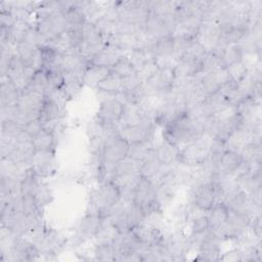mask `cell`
Returning <instances> with one entry per match:
<instances>
[{
  "mask_svg": "<svg viewBox=\"0 0 262 262\" xmlns=\"http://www.w3.org/2000/svg\"><path fill=\"white\" fill-rule=\"evenodd\" d=\"M179 150L176 145L163 139L162 142L155 145L154 156L163 166L170 167L178 163Z\"/></svg>",
  "mask_w": 262,
  "mask_h": 262,
  "instance_id": "14",
  "label": "cell"
},
{
  "mask_svg": "<svg viewBox=\"0 0 262 262\" xmlns=\"http://www.w3.org/2000/svg\"><path fill=\"white\" fill-rule=\"evenodd\" d=\"M203 134L202 120L183 113L163 126V139L179 149L199 139Z\"/></svg>",
  "mask_w": 262,
  "mask_h": 262,
  "instance_id": "1",
  "label": "cell"
},
{
  "mask_svg": "<svg viewBox=\"0 0 262 262\" xmlns=\"http://www.w3.org/2000/svg\"><path fill=\"white\" fill-rule=\"evenodd\" d=\"M121 82H122V92H127V93L134 92L142 83L136 74L121 78Z\"/></svg>",
  "mask_w": 262,
  "mask_h": 262,
  "instance_id": "52",
  "label": "cell"
},
{
  "mask_svg": "<svg viewBox=\"0 0 262 262\" xmlns=\"http://www.w3.org/2000/svg\"><path fill=\"white\" fill-rule=\"evenodd\" d=\"M150 12L159 15H172L176 10L177 1H147Z\"/></svg>",
  "mask_w": 262,
  "mask_h": 262,
  "instance_id": "39",
  "label": "cell"
},
{
  "mask_svg": "<svg viewBox=\"0 0 262 262\" xmlns=\"http://www.w3.org/2000/svg\"><path fill=\"white\" fill-rule=\"evenodd\" d=\"M20 96V91L14 86V84L7 78H1V87H0V105L11 106L16 105Z\"/></svg>",
  "mask_w": 262,
  "mask_h": 262,
  "instance_id": "22",
  "label": "cell"
},
{
  "mask_svg": "<svg viewBox=\"0 0 262 262\" xmlns=\"http://www.w3.org/2000/svg\"><path fill=\"white\" fill-rule=\"evenodd\" d=\"M211 139V136L203 133L199 139L181 147L179 150L178 163L189 167L202 166L209 158Z\"/></svg>",
  "mask_w": 262,
  "mask_h": 262,
  "instance_id": "3",
  "label": "cell"
},
{
  "mask_svg": "<svg viewBox=\"0 0 262 262\" xmlns=\"http://www.w3.org/2000/svg\"><path fill=\"white\" fill-rule=\"evenodd\" d=\"M141 164L138 161H135L131 158H125L124 160L116 163L115 165V170H116V178L121 175H126V174H132V173H139ZM115 178V179H116Z\"/></svg>",
  "mask_w": 262,
  "mask_h": 262,
  "instance_id": "41",
  "label": "cell"
},
{
  "mask_svg": "<svg viewBox=\"0 0 262 262\" xmlns=\"http://www.w3.org/2000/svg\"><path fill=\"white\" fill-rule=\"evenodd\" d=\"M121 199V191L114 182L100 183L97 188L91 191L87 205V214L98 215L107 218L111 209Z\"/></svg>",
  "mask_w": 262,
  "mask_h": 262,
  "instance_id": "2",
  "label": "cell"
},
{
  "mask_svg": "<svg viewBox=\"0 0 262 262\" xmlns=\"http://www.w3.org/2000/svg\"><path fill=\"white\" fill-rule=\"evenodd\" d=\"M199 86L206 96L214 95L220 91L221 84L212 72L202 74L199 79Z\"/></svg>",
  "mask_w": 262,
  "mask_h": 262,
  "instance_id": "35",
  "label": "cell"
},
{
  "mask_svg": "<svg viewBox=\"0 0 262 262\" xmlns=\"http://www.w3.org/2000/svg\"><path fill=\"white\" fill-rule=\"evenodd\" d=\"M92 255L93 259L96 261H115V250L113 245L94 244Z\"/></svg>",
  "mask_w": 262,
  "mask_h": 262,
  "instance_id": "44",
  "label": "cell"
},
{
  "mask_svg": "<svg viewBox=\"0 0 262 262\" xmlns=\"http://www.w3.org/2000/svg\"><path fill=\"white\" fill-rule=\"evenodd\" d=\"M111 72L116 74L117 76H119L120 78H124L127 76H131L136 74L135 69L133 68L132 63L129 61V59L127 58L126 54L121 57L112 68H111Z\"/></svg>",
  "mask_w": 262,
  "mask_h": 262,
  "instance_id": "45",
  "label": "cell"
},
{
  "mask_svg": "<svg viewBox=\"0 0 262 262\" xmlns=\"http://www.w3.org/2000/svg\"><path fill=\"white\" fill-rule=\"evenodd\" d=\"M137 34L138 32L137 33H115L106 40V43L127 53L136 48Z\"/></svg>",
  "mask_w": 262,
  "mask_h": 262,
  "instance_id": "25",
  "label": "cell"
},
{
  "mask_svg": "<svg viewBox=\"0 0 262 262\" xmlns=\"http://www.w3.org/2000/svg\"><path fill=\"white\" fill-rule=\"evenodd\" d=\"M147 117L143 114L141 108L137 104H124V110L122 114V118L120 120L119 126L124 125H137L140 124Z\"/></svg>",
  "mask_w": 262,
  "mask_h": 262,
  "instance_id": "31",
  "label": "cell"
},
{
  "mask_svg": "<svg viewBox=\"0 0 262 262\" xmlns=\"http://www.w3.org/2000/svg\"><path fill=\"white\" fill-rule=\"evenodd\" d=\"M41 182L39 181V177L32 170L31 166L28 172L19 181V193L20 194H33L36 195L39 190Z\"/></svg>",
  "mask_w": 262,
  "mask_h": 262,
  "instance_id": "33",
  "label": "cell"
},
{
  "mask_svg": "<svg viewBox=\"0 0 262 262\" xmlns=\"http://www.w3.org/2000/svg\"><path fill=\"white\" fill-rule=\"evenodd\" d=\"M51 199H52V194H51L49 188L46 185H44L43 183H41L40 188L36 193V200H37L39 207L42 208V207L46 206L48 203H50Z\"/></svg>",
  "mask_w": 262,
  "mask_h": 262,
  "instance_id": "54",
  "label": "cell"
},
{
  "mask_svg": "<svg viewBox=\"0 0 262 262\" xmlns=\"http://www.w3.org/2000/svg\"><path fill=\"white\" fill-rule=\"evenodd\" d=\"M16 21L15 15L10 11H0V28L9 30Z\"/></svg>",
  "mask_w": 262,
  "mask_h": 262,
  "instance_id": "55",
  "label": "cell"
},
{
  "mask_svg": "<svg viewBox=\"0 0 262 262\" xmlns=\"http://www.w3.org/2000/svg\"><path fill=\"white\" fill-rule=\"evenodd\" d=\"M219 260H221V261H242L241 252L237 248H233V249L229 250L228 252L224 253L223 255H221Z\"/></svg>",
  "mask_w": 262,
  "mask_h": 262,
  "instance_id": "58",
  "label": "cell"
},
{
  "mask_svg": "<svg viewBox=\"0 0 262 262\" xmlns=\"http://www.w3.org/2000/svg\"><path fill=\"white\" fill-rule=\"evenodd\" d=\"M43 129V124L41 123V121L38 119V120H34V121H31L29 123H27L25 126H24V131L30 135L32 138L37 135L41 130Z\"/></svg>",
  "mask_w": 262,
  "mask_h": 262,
  "instance_id": "56",
  "label": "cell"
},
{
  "mask_svg": "<svg viewBox=\"0 0 262 262\" xmlns=\"http://www.w3.org/2000/svg\"><path fill=\"white\" fill-rule=\"evenodd\" d=\"M159 70H160V68H159L158 63L156 62V60L151 59V60H148L147 62H145L142 66V68L137 71L136 75L141 80V82H145V81H148L149 79H151L159 72Z\"/></svg>",
  "mask_w": 262,
  "mask_h": 262,
  "instance_id": "48",
  "label": "cell"
},
{
  "mask_svg": "<svg viewBox=\"0 0 262 262\" xmlns=\"http://www.w3.org/2000/svg\"><path fill=\"white\" fill-rule=\"evenodd\" d=\"M244 162L250 164L261 163V141L253 140L247 143L239 151Z\"/></svg>",
  "mask_w": 262,
  "mask_h": 262,
  "instance_id": "37",
  "label": "cell"
},
{
  "mask_svg": "<svg viewBox=\"0 0 262 262\" xmlns=\"http://www.w3.org/2000/svg\"><path fill=\"white\" fill-rule=\"evenodd\" d=\"M111 74V69L106 67H101V66H93V64H88L83 78L82 82L83 85L91 87L96 89L98 84L108 75Z\"/></svg>",
  "mask_w": 262,
  "mask_h": 262,
  "instance_id": "23",
  "label": "cell"
},
{
  "mask_svg": "<svg viewBox=\"0 0 262 262\" xmlns=\"http://www.w3.org/2000/svg\"><path fill=\"white\" fill-rule=\"evenodd\" d=\"M243 162L244 160L238 151L226 148L219 159L217 170L218 178L230 177L239 168Z\"/></svg>",
  "mask_w": 262,
  "mask_h": 262,
  "instance_id": "11",
  "label": "cell"
},
{
  "mask_svg": "<svg viewBox=\"0 0 262 262\" xmlns=\"http://www.w3.org/2000/svg\"><path fill=\"white\" fill-rule=\"evenodd\" d=\"M62 118V108L59 101L50 98V97H44L43 103L40 108V116L39 120L42 124L58 120Z\"/></svg>",
  "mask_w": 262,
  "mask_h": 262,
  "instance_id": "24",
  "label": "cell"
},
{
  "mask_svg": "<svg viewBox=\"0 0 262 262\" xmlns=\"http://www.w3.org/2000/svg\"><path fill=\"white\" fill-rule=\"evenodd\" d=\"M124 103L117 97L101 100L95 119L104 127L108 129L119 128V123L122 118Z\"/></svg>",
  "mask_w": 262,
  "mask_h": 262,
  "instance_id": "4",
  "label": "cell"
},
{
  "mask_svg": "<svg viewBox=\"0 0 262 262\" xmlns=\"http://www.w3.org/2000/svg\"><path fill=\"white\" fill-rule=\"evenodd\" d=\"M154 149H155L154 142L148 140L138 141V142L129 144L127 157L142 163L154 155Z\"/></svg>",
  "mask_w": 262,
  "mask_h": 262,
  "instance_id": "27",
  "label": "cell"
},
{
  "mask_svg": "<svg viewBox=\"0 0 262 262\" xmlns=\"http://www.w3.org/2000/svg\"><path fill=\"white\" fill-rule=\"evenodd\" d=\"M228 73H229V76H230V79L234 82H239L241 80H243L249 73V69L247 68V66L243 62V61H239V62H236L228 68H226Z\"/></svg>",
  "mask_w": 262,
  "mask_h": 262,
  "instance_id": "50",
  "label": "cell"
},
{
  "mask_svg": "<svg viewBox=\"0 0 262 262\" xmlns=\"http://www.w3.org/2000/svg\"><path fill=\"white\" fill-rule=\"evenodd\" d=\"M206 53H207V50L195 39L189 43V45L187 46V48L185 49L181 57L186 59H192V60H201Z\"/></svg>",
  "mask_w": 262,
  "mask_h": 262,
  "instance_id": "47",
  "label": "cell"
},
{
  "mask_svg": "<svg viewBox=\"0 0 262 262\" xmlns=\"http://www.w3.org/2000/svg\"><path fill=\"white\" fill-rule=\"evenodd\" d=\"M229 214V209L224 203H216L208 212L207 217L209 221L210 229H217L226 220Z\"/></svg>",
  "mask_w": 262,
  "mask_h": 262,
  "instance_id": "30",
  "label": "cell"
},
{
  "mask_svg": "<svg viewBox=\"0 0 262 262\" xmlns=\"http://www.w3.org/2000/svg\"><path fill=\"white\" fill-rule=\"evenodd\" d=\"M87 66L88 61L85 60L77 50L62 54V73H74L83 77Z\"/></svg>",
  "mask_w": 262,
  "mask_h": 262,
  "instance_id": "19",
  "label": "cell"
},
{
  "mask_svg": "<svg viewBox=\"0 0 262 262\" xmlns=\"http://www.w3.org/2000/svg\"><path fill=\"white\" fill-rule=\"evenodd\" d=\"M24 131V125L14 120L1 121V136L15 138Z\"/></svg>",
  "mask_w": 262,
  "mask_h": 262,
  "instance_id": "46",
  "label": "cell"
},
{
  "mask_svg": "<svg viewBox=\"0 0 262 262\" xmlns=\"http://www.w3.org/2000/svg\"><path fill=\"white\" fill-rule=\"evenodd\" d=\"M68 28L70 27H82L87 21L88 18L84 11L77 5V1H72V4L62 12Z\"/></svg>",
  "mask_w": 262,
  "mask_h": 262,
  "instance_id": "32",
  "label": "cell"
},
{
  "mask_svg": "<svg viewBox=\"0 0 262 262\" xmlns=\"http://www.w3.org/2000/svg\"><path fill=\"white\" fill-rule=\"evenodd\" d=\"M150 53L155 58L170 56L173 53V36L166 35L155 38L150 46Z\"/></svg>",
  "mask_w": 262,
  "mask_h": 262,
  "instance_id": "29",
  "label": "cell"
},
{
  "mask_svg": "<svg viewBox=\"0 0 262 262\" xmlns=\"http://www.w3.org/2000/svg\"><path fill=\"white\" fill-rule=\"evenodd\" d=\"M104 218L94 215V214H85L84 217L78 222L76 227L75 238L80 243H84L87 239L94 238L98 229L100 228Z\"/></svg>",
  "mask_w": 262,
  "mask_h": 262,
  "instance_id": "9",
  "label": "cell"
},
{
  "mask_svg": "<svg viewBox=\"0 0 262 262\" xmlns=\"http://www.w3.org/2000/svg\"><path fill=\"white\" fill-rule=\"evenodd\" d=\"M201 63H202V74L213 72L216 69L221 67L219 58L211 51L207 52L204 55V57L201 59Z\"/></svg>",
  "mask_w": 262,
  "mask_h": 262,
  "instance_id": "49",
  "label": "cell"
},
{
  "mask_svg": "<svg viewBox=\"0 0 262 262\" xmlns=\"http://www.w3.org/2000/svg\"><path fill=\"white\" fill-rule=\"evenodd\" d=\"M126 56L129 59V61L132 63L136 73L139 69L142 68V66L145 62L154 59L151 53L148 50H142V49H133V50L127 52Z\"/></svg>",
  "mask_w": 262,
  "mask_h": 262,
  "instance_id": "42",
  "label": "cell"
},
{
  "mask_svg": "<svg viewBox=\"0 0 262 262\" xmlns=\"http://www.w3.org/2000/svg\"><path fill=\"white\" fill-rule=\"evenodd\" d=\"M125 54V52L106 43V45L88 61V64L101 66L111 69Z\"/></svg>",
  "mask_w": 262,
  "mask_h": 262,
  "instance_id": "13",
  "label": "cell"
},
{
  "mask_svg": "<svg viewBox=\"0 0 262 262\" xmlns=\"http://www.w3.org/2000/svg\"><path fill=\"white\" fill-rule=\"evenodd\" d=\"M120 234V231L112 224V222L107 218H104L100 228L98 229L96 235L93 238L94 244L113 245L118 239Z\"/></svg>",
  "mask_w": 262,
  "mask_h": 262,
  "instance_id": "28",
  "label": "cell"
},
{
  "mask_svg": "<svg viewBox=\"0 0 262 262\" xmlns=\"http://www.w3.org/2000/svg\"><path fill=\"white\" fill-rule=\"evenodd\" d=\"M244 52L238 44L228 45L220 56V64L222 68H228L243 60Z\"/></svg>",
  "mask_w": 262,
  "mask_h": 262,
  "instance_id": "34",
  "label": "cell"
},
{
  "mask_svg": "<svg viewBox=\"0 0 262 262\" xmlns=\"http://www.w3.org/2000/svg\"><path fill=\"white\" fill-rule=\"evenodd\" d=\"M168 167L163 166L152 155L150 158L142 162L140 168V175L151 180L156 185H158Z\"/></svg>",
  "mask_w": 262,
  "mask_h": 262,
  "instance_id": "18",
  "label": "cell"
},
{
  "mask_svg": "<svg viewBox=\"0 0 262 262\" xmlns=\"http://www.w3.org/2000/svg\"><path fill=\"white\" fill-rule=\"evenodd\" d=\"M250 32V28L244 26L232 25V27L221 36V39L228 45L238 44L243 38Z\"/></svg>",
  "mask_w": 262,
  "mask_h": 262,
  "instance_id": "40",
  "label": "cell"
},
{
  "mask_svg": "<svg viewBox=\"0 0 262 262\" xmlns=\"http://www.w3.org/2000/svg\"><path fill=\"white\" fill-rule=\"evenodd\" d=\"M176 78L182 77H196L202 75L201 60H192L186 58H179L174 68Z\"/></svg>",
  "mask_w": 262,
  "mask_h": 262,
  "instance_id": "26",
  "label": "cell"
},
{
  "mask_svg": "<svg viewBox=\"0 0 262 262\" xmlns=\"http://www.w3.org/2000/svg\"><path fill=\"white\" fill-rule=\"evenodd\" d=\"M179 188V186L167 182H162L157 185L156 202L161 210L165 211L166 208L172 206L174 200L177 196Z\"/></svg>",
  "mask_w": 262,
  "mask_h": 262,
  "instance_id": "21",
  "label": "cell"
},
{
  "mask_svg": "<svg viewBox=\"0 0 262 262\" xmlns=\"http://www.w3.org/2000/svg\"><path fill=\"white\" fill-rule=\"evenodd\" d=\"M133 235L142 243L148 245H158L162 242L164 237V232L162 228L154 227L145 223H141L131 229Z\"/></svg>",
  "mask_w": 262,
  "mask_h": 262,
  "instance_id": "15",
  "label": "cell"
},
{
  "mask_svg": "<svg viewBox=\"0 0 262 262\" xmlns=\"http://www.w3.org/2000/svg\"><path fill=\"white\" fill-rule=\"evenodd\" d=\"M128 149L129 143L116 132L104 138L101 157L103 162L116 164L127 158Z\"/></svg>",
  "mask_w": 262,
  "mask_h": 262,
  "instance_id": "5",
  "label": "cell"
},
{
  "mask_svg": "<svg viewBox=\"0 0 262 262\" xmlns=\"http://www.w3.org/2000/svg\"><path fill=\"white\" fill-rule=\"evenodd\" d=\"M35 27L38 32L47 39V41H50L68 29L66 18L59 11L38 17L35 23Z\"/></svg>",
  "mask_w": 262,
  "mask_h": 262,
  "instance_id": "7",
  "label": "cell"
},
{
  "mask_svg": "<svg viewBox=\"0 0 262 262\" xmlns=\"http://www.w3.org/2000/svg\"><path fill=\"white\" fill-rule=\"evenodd\" d=\"M227 105H229L228 100L219 92L214 95L206 96L205 99L200 104V113L202 119L205 117L216 115Z\"/></svg>",
  "mask_w": 262,
  "mask_h": 262,
  "instance_id": "17",
  "label": "cell"
},
{
  "mask_svg": "<svg viewBox=\"0 0 262 262\" xmlns=\"http://www.w3.org/2000/svg\"><path fill=\"white\" fill-rule=\"evenodd\" d=\"M46 45L51 46L52 48H54L57 52H59L61 54H66L73 50H76L73 48V45L71 43V40L67 33V30L64 32H62L61 34H59L58 36H56L55 38L48 41V43Z\"/></svg>",
  "mask_w": 262,
  "mask_h": 262,
  "instance_id": "43",
  "label": "cell"
},
{
  "mask_svg": "<svg viewBox=\"0 0 262 262\" xmlns=\"http://www.w3.org/2000/svg\"><path fill=\"white\" fill-rule=\"evenodd\" d=\"M67 33L71 40L74 49L79 48L84 42V31L82 27H70L67 29Z\"/></svg>",
  "mask_w": 262,
  "mask_h": 262,
  "instance_id": "51",
  "label": "cell"
},
{
  "mask_svg": "<svg viewBox=\"0 0 262 262\" xmlns=\"http://www.w3.org/2000/svg\"><path fill=\"white\" fill-rule=\"evenodd\" d=\"M156 194H157V185L151 180L141 176L134 191L133 202L142 209L144 216L149 211L156 208H159L156 202Z\"/></svg>",
  "mask_w": 262,
  "mask_h": 262,
  "instance_id": "6",
  "label": "cell"
},
{
  "mask_svg": "<svg viewBox=\"0 0 262 262\" xmlns=\"http://www.w3.org/2000/svg\"><path fill=\"white\" fill-rule=\"evenodd\" d=\"M219 40L220 32L217 23L214 20L203 19L196 36V41L207 50V52H209L214 49Z\"/></svg>",
  "mask_w": 262,
  "mask_h": 262,
  "instance_id": "10",
  "label": "cell"
},
{
  "mask_svg": "<svg viewBox=\"0 0 262 262\" xmlns=\"http://www.w3.org/2000/svg\"><path fill=\"white\" fill-rule=\"evenodd\" d=\"M189 201L198 209L208 212L216 204L215 181L204 182L190 187Z\"/></svg>",
  "mask_w": 262,
  "mask_h": 262,
  "instance_id": "8",
  "label": "cell"
},
{
  "mask_svg": "<svg viewBox=\"0 0 262 262\" xmlns=\"http://www.w3.org/2000/svg\"><path fill=\"white\" fill-rule=\"evenodd\" d=\"M86 133L89 138L100 137V136L104 138V128L96 119H94L93 121H91L87 124Z\"/></svg>",
  "mask_w": 262,
  "mask_h": 262,
  "instance_id": "53",
  "label": "cell"
},
{
  "mask_svg": "<svg viewBox=\"0 0 262 262\" xmlns=\"http://www.w3.org/2000/svg\"><path fill=\"white\" fill-rule=\"evenodd\" d=\"M103 137H93L89 138V144H88V149L90 155H96V154H101L102 146H103Z\"/></svg>",
  "mask_w": 262,
  "mask_h": 262,
  "instance_id": "57",
  "label": "cell"
},
{
  "mask_svg": "<svg viewBox=\"0 0 262 262\" xmlns=\"http://www.w3.org/2000/svg\"><path fill=\"white\" fill-rule=\"evenodd\" d=\"M54 152L53 150H36L30 166L38 177L48 176L53 171Z\"/></svg>",
  "mask_w": 262,
  "mask_h": 262,
  "instance_id": "12",
  "label": "cell"
},
{
  "mask_svg": "<svg viewBox=\"0 0 262 262\" xmlns=\"http://www.w3.org/2000/svg\"><path fill=\"white\" fill-rule=\"evenodd\" d=\"M176 79L174 68H160L159 72L149 81L155 86L159 94H165L173 89Z\"/></svg>",
  "mask_w": 262,
  "mask_h": 262,
  "instance_id": "16",
  "label": "cell"
},
{
  "mask_svg": "<svg viewBox=\"0 0 262 262\" xmlns=\"http://www.w3.org/2000/svg\"><path fill=\"white\" fill-rule=\"evenodd\" d=\"M95 90L98 92V95L103 96L101 100L116 97L120 92H122L121 78L111 72V74L98 84Z\"/></svg>",
  "mask_w": 262,
  "mask_h": 262,
  "instance_id": "20",
  "label": "cell"
},
{
  "mask_svg": "<svg viewBox=\"0 0 262 262\" xmlns=\"http://www.w3.org/2000/svg\"><path fill=\"white\" fill-rule=\"evenodd\" d=\"M185 225L188 226V235H195V234H201L210 229L209 226V221L207 217V212H203L192 219H190Z\"/></svg>",
  "mask_w": 262,
  "mask_h": 262,
  "instance_id": "38",
  "label": "cell"
},
{
  "mask_svg": "<svg viewBox=\"0 0 262 262\" xmlns=\"http://www.w3.org/2000/svg\"><path fill=\"white\" fill-rule=\"evenodd\" d=\"M32 140L36 150H53L55 145V134L48 130L42 129L32 138Z\"/></svg>",
  "mask_w": 262,
  "mask_h": 262,
  "instance_id": "36",
  "label": "cell"
}]
</instances>
